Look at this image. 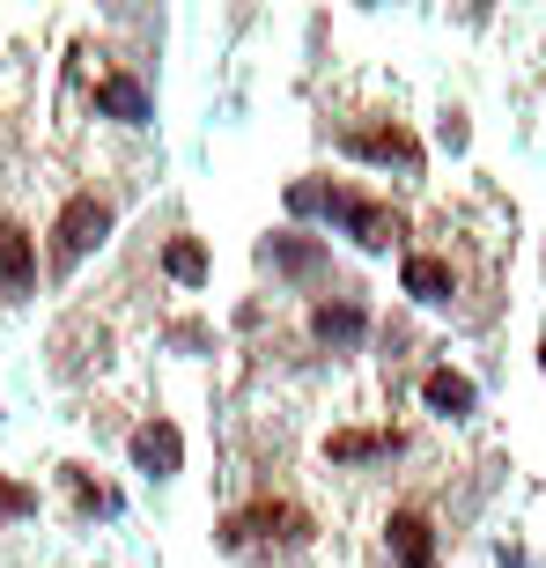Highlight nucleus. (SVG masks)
I'll use <instances>...</instances> for the list:
<instances>
[{
	"mask_svg": "<svg viewBox=\"0 0 546 568\" xmlns=\"http://www.w3.org/2000/svg\"><path fill=\"white\" fill-rule=\"evenodd\" d=\"M317 214L347 222V236H355L362 252H384V244H392V214L370 207V200H355V192H317Z\"/></svg>",
	"mask_w": 546,
	"mask_h": 568,
	"instance_id": "f257e3e1",
	"label": "nucleus"
},
{
	"mask_svg": "<svg viewBox=\"0 0 546 568\" xmlns=\"http://www.w3.org/2000/svg\"><path fill=\"white\" fill-rule=\"evenodd\" d=\"M104 236H111V207H97V200H67V214H60V258L67 266L89 258Z\"/></svg>",
	"mask_w": 546,
	"mask_h": 568,
	"instance_id": "f03ea898",
	"label": "nucleus"
},
{
	"mask_svg": "<svg viewBox=\"0 0 546 568\" xmlns=\"http://www.w3.org/2000/svg\"><path fill=\"white\" fill-rule=\"evenodd\" d=\"M133 465H141V473H155V480H170V473L185 465V443H178V428H170V422H148L141 436H133Z\"/></svg>",
	"mask_w": 546,
	"mask_h": 568,
	"instance_id": "7ed1b4c3",
	"label": "nucleus"
},
{
	"mask_svg": "<svg viewBox=\"0 0 546 568\" xmlns=\"http://www.w3.org/2000/svg\"><path fill=\"white\" fill-rule=\"evenodd\" d=\"M97 111L119 119V126H148V89L133 82V74H104V82H97Z\"/></svg>",
	"mask_w": 546,
	"mask_h": 568,
	"instance_id": "20e7f679",
	"label": "nucleus"
},
{
	"mask_svg": "<svg viewBox=\"0 0 546 568\" xmlns=\"http://www.w3.org/2000/svg\"><path fill=\"white\" fill-rule=\"evenodd\" d=\"M30 281H38L30 236H22L16 222H0V288H8V295H30Z\"/></svg>",
	"mask_w": 546,
	"mask_h": 568,
	"instance_id": "39448f33",
	"label": "nucleus"
},
{
	"mask_svg": "<svg viewBox=\"0 0 546 568\" xmlns=\"http://www.w3.org/2000/svg\"><path fill=\"white\" fill-rule=\"evenodd\" d=\"M273 266V274H295V281H311V274H325V252H317L311 236H273L266 252H259Z\"/></svg>",
	"mask_w": 546,
	"mask_h": 568,
	"instance_id": "423d86ee",
	"label": "nucleus"
},
{
	"mask_svg": "<svg viewBox=\"0 0 546 568\" xmlns=\"http://www.w3.org/2000/svg\"><path fill=\"white\" fill-rule=\"evenodd\" d=\"M317 339H325V347H355L362 333H370V317H362V303H317Z\"/></svg>",
	"mask_w": 546,
	"mask_h": 568,
	"instance_id": "0eeeda50",
	"label": "nucleus"
},
{
	"mask_svg": "<svg viewBox=\"0 0 546 568\" xmlns=\"http://www.w3.org/2000/svg\"><path fill=\"white\" fill-rule=\"evenodd\" d=\"M421 399L436 406V414H451V422H458V414H473V406H481V392H473L465 377H451V369H436V377L421 384Z\"/></svg>",
	"mask_w": 546,
	"mask_h": 568,
	"instance_id": "6e6552de",
	"label": "nucleus"
},
{
	"mask_svg": "<svg viewBox=\"0 0 546 568\" xmlns=\"http://www.w3.org/2000/svg\"><path fill=\"white\" fill-rule=\"evenodd\" d=\"M392 554H400V568H428L436 561V539H428L421 517H392Z\"/></svg>",
	"mask_w": 546,
	"mask_h": 568,
	"instance_id": "1a4fd4ad",
	"label": "nucleus"
},
{
	"mask_svg": "<svg viewBox=\"0 0 546 568\" xmlns=\"http://www.w3.org/2000/svg\"><path fill=\"white\" fill-rule=\"evenodd\" d=\"M406 295L414 303H451V266L443 258H406Z\"/></svg>",
	"mask_w": 546,
	"mask_h": 568,
	"instance_id": "9d476101",
	"label": "nucleus"
},
{
	"mask_svg": "<svg viewBox=\"0 0 546 568\" xmlns=\"http://www.w3.org/2000/svg\"><path fill=\"white\" fill-rule=\"evenodd\" d=\"M347 148H355V155H370V163H400V170L421 163V148L406 141V133H355Z\"/></svg>",
	"mask_w": 546,
	"mask_h": 568,
	"instance_id": "9b49d317",
	"label": "nucleus"
},
{
	"mask_svg": "<svg viewBox=\"0 0 546 568\" xmlns=\"http://www.w3.org/2000/svg\"><path fill=\"white\" fill-rule=\"evenodd\" d=\"M163 266H170V281H185V288H200V281H208V252H200L192 236H178V244H170Z\"/></svg>",
	"mask_w": 546,
	"mask_h": 568,
	"instance_id": "f8f14e48",
	"label": "nucleus"
},
{
	"mask_svg": "<svg viewBox=\"0 0 546 568\" xmlns=\"http://www.w3.org/2000/svg\"><path fill=\"white\" fill-rule=\"evenodd\" d=\"M377 450H400V443H392V436H333V458H340V465L377 458Z\"/></svg>",
	"mask_w": 546,
	"mask_h": 568,
	"instance_id": "ddd939ff",
	"label": "nucleus"
},
{
	"mask_svg": "<svg viewBox=\"0 0 546 568\" xmlns=\"http://www.w3.org/2000/svg\"><path fill=\"white\" fill-rule=\"evenodd\" d=\"M30 509H38V495H30V487H8V480H0V517H30Z\"/></svg>",
	"mask_w": 546,
	"mask_h": 568,
	"instance_id": "4468645a",
	"label": "nucleus"
}]
</instances>
